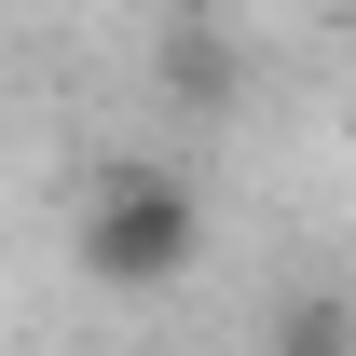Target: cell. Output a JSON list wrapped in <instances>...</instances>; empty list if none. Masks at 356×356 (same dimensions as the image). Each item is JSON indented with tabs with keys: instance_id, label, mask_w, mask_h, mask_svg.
Returning <instances> with one entry per match:
<instances>
[{
	"instance_id": "obj_1",
	"label": "cell",
	"mask_w": 356,
	"mask_h": 356,
	"mask_svg": "<svg viewBox=\"0 0 356 356\" xmlns=\"http://www.w3.org/2000/svg\"><path fill=\"white\" fill-rule=\"evenodd\" d=\"M192 247H206V206H192L178 165H137V151L96 165V192H83V274L96 288H178Z\"/></svg>"
},
{
	"instance_id": "obj_2",
	"label": "cell",
	"mask_w": 356,
	"mask_h": 356,
	"mask_svg": "<svg viewBox=\"0 0 356 356\" xmlns=\"http://www.w3.org/2000/svg\"><path fill=\"white\" fill-rule=\"evenodd\" d=\"M165 83L192 96V110H233V42H206V28H178V42H165Z\"/></svg>"
},
{
	"instance_id": "obj_3",
	"label": "cell",
	"mask_w": 356,
	"mask_h": 356,
	"mask_svg": "<svg viewBox=\"0 0 356 356\" xmlns=\"http://www.w3.org/2000/svg\"><path fill=\"white\" fill-rule=\"evenodd\" d=\"M274 356H356V315L343 302H288L274 315Z\"/></svg>"
}]
</instances>
